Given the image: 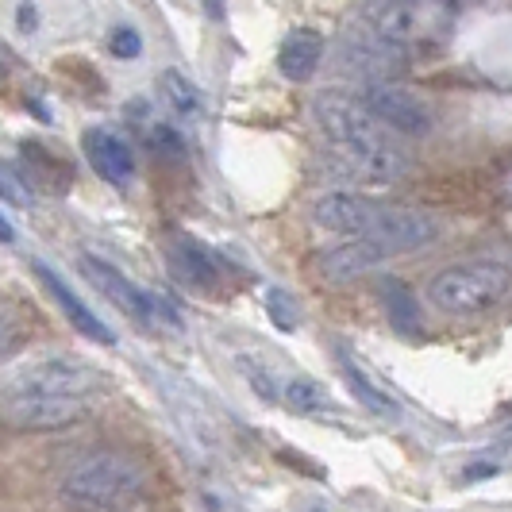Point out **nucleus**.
Listing matches in <instances>:
<instances>
[{
    "instance_id": "nucleus-19",
    "label": "nucleus",
    "mask_w": 512,
    "mask_h": 512,
    "mask_svg": "<svg viewBox=\"0 0 512 512\" xmlns=\"http://www.w3.org/2000/svg\"><path fill=\"white\" fill-rule=\"evenodd\" d=\"M285 405L293 412H328L332 409V393L316 378H289L285 382Z\"/></svg>"
},
{
    "instance_id": "nucleus-6",
    "label": "nucleus",
    "mask_w": 512,
    "mask_h": 512,
    "mask_svg": "<svg viewBox=\"0 0 512 512\" xmlns=\"http://www.w3.org/2000/svg\"><path fill=\"white\" fill-rule=\"evenodd\" d=\"M362 104L370 108V116L382 124L389 135H409L420 139L432 131V108L420 101L412 89L397 85V81H378V85H362Z\"/></svg>"
},
{
    "instance_id": "nucleus-20",
    "label": "nucleus",
    "mask_w": 512,
    "mask_h": 512,
    "mask_svg": "<svg viewBox=\"0 0 512 512\" xmlns=\"http://www.w3.org/2000/svg\"><path fill=\"white\" fill-rule=\"evenodd\" d=\"M239 374L251 382V389H255L262 401H282L285 397V385H278V378H274V366H266L262 359H255V355H239Z\"/></svg>"
},
{
    "instance_id": "nucleus-18",
    "label": "nucleus",
    "mask_w": 512,
    "mask_h": 512,
    "mask_svg": "<svg viewBox=\"0 0 512 512\" xmlns=\"http://www.w3.org/2000/svg\"><path fill=\"white\" fill-rule=\"evenodd\" d=\"M158 85H162V97H166V104L174 108V116H181V120H193V116L201 112V93H197L193 77H185L181 70H166V74L158 77Z\"/></svg>"
},
{
    "instance_id": "nucleus-7",
    "label": "nucleus",
    "mask_w": 512,
    "mask_h": 512,
    "mask_svg": "<svg viewBox=\"0 0 512 512\" xmlns=\"http://www.w3.org/2000/svg\"><path fill=\"white\" fill-rule=\"evenodd\" d=\"M343 66L355 70L366 85L393 81V74L405 66V43H393V39H385L378 27L359 20V24L347 27V35H343Z\"/></svg>"
},
{
    "instance_id": "nucleus-14",
    "label": "nucleus",
    "mask_w": 512,
    "mask_h": 512,
    "mask_svg": "<svg viewBox=\"0 0 512 512\" xmlns=\"http://www.w3.org/2000/svg\"><path fill=\"white\" fill-rule=\"evenodd\" d=\"M170 258H174L178 278H185V282L197 285V289H216L220 278H224L220 258L212 255L205 243H197L193 235H178L174 247H170Z\"/></svg>"
},
{
    "instance_id": "nucleus-11",
    "label": "nucleus",
    "mask_w": 512,
    "mask_h": 512,
    "mask_svg": "<svg viewBox=\"0 0 512 512\" xmlns=\"http://www.w3.org/2000/svg\"><path fill=\"white\" fill-rule=\"evenodd\" d=\"M31 266H35L39 282L47 285V293H51L54 301H58V308H62V316H66V320L74 324L77 332L89 335V339H93V343H101V347H112V343H116V335H112V328H108V324H104L101 316H97L93 308L85 305L81 297H77L74 289H70V282H66V278H58V270H51V266H47V262H39V258H35Z\"/></svg>"
},
{
    "instance_id": "nucleus-13",
    "label": "nucleus",
    "mask_w": 512,
    "mask_h": 512,
    "mask_svg": "<svg viewBox=\"0 0 512 512\" xmlns=\"http://www.w3.org/2000/svg\"><path fill=\"white\" fill-rule=\"evenodd\" d=\"M324 62V35L316 27H293L278 47V70L289 81H308Z\"/></svg>"
},
{
    "instance_id": "nucleus-12",
    "label": "nucleus",
    "mask_w": 512,
    "mask_h": 512,
    "mask_svg": "<svg viewBox=\"0 0 512 512\" xmlns=\"http://www.w3.org/2000/svg\"><path fill=\"white\" fill-rule=\"evenodd\" d=\"M85 405L77 401H4V420L20 432H54V428H70L81 420Z\"/></svg>"
},
{
    "instance_id": "nucleus-2",
    "label": "nucleus",
    "mask_w": 512,
    "mask_h": 512,
    "mask_svg": "<svg viewBox=\"0 0 512 512\" xmlns=\"http://www.w3.org/2000/svg\"><path fill=\"white\" fill-rule=\"evenodd\" d=\"M58 493L74 512H128L143 497V474L124 455L93 451L62 474Z\"/></svg>"
},
{
    "instance_id": "nucleus-1",
    "label": "nucleus",
    "mask_w": 512,
    "mask_h": 512,
    "mask_svg": "<svg viewBox=\"0 0 512 512\" xmlns=\"http://www.w3.org/2000/svg\"><path fill=\"white\" fill-rule=\"evenodd\" d=\"M316 120H320V131L328 135V143L370 185H393L409 170V158L397 147V139L370 116V108L355 93L324 89L316 97Z\"/></svg>"
},
{
    "instance_id": "nucleus-8",
    "label": "nucleus",
    "mask_w": 512,
    "mask_h": 512,
    "mask_svg": "<svg viewBox=\"0 0 512 512\" xmlns=\"http://www.w3.org/2000/svg\"><path fill=\"white\" fill-rule=\"evenodd\" d=\"M389 205L362 197V193H328L312 205V220L316 228L332 231V235H347V239H366L382 228Z\"/></svg>"
},
{
    "instance_id": "nucleus-21",
    "label": "nucleus",
    "mask_w": 512,
    "mask_h": 512,
    "mask_svg": "<svg viewBox=\"0 0 512 512\" xmlns=\"http://www.w3.org/2000/svg\"><path fill=\"white\" fill-rule=\"evenodd\" d=\"M143 139H147V147L158 154H166V158H181L185 154V139H181V131L170 124V120H158V116H147V124H143Z\"/></svg>"
},
{
    "instance_id": "nucleus-4",
    "label": "nucleus",
    "mask_w": 512,
    "mask_h": 512,
    "mask_svg": "<svg viewBox=\"0 0 512 512\" xmlns=\"http://www.w3.org/2000/svg\"><path fill=\"white\" fill-rule=\"evenodd\" d=\"M97 389V370L74 355H39L16 366L4 382V401H77Z\"/></svg>"
},
{
    "instance_id": "nucleus-22",
    "label": "nucleus",
    "mask_w": 512,
    "mask_h": 512,
    "mask_svg": "<svg viewBox=\"0 0 512 512\" xmlns=\"http://www.w3.org/2000/svg\"><path fill=\"white\" fill-rule=\"evenodd\" d=\"M266 312H270V320H274L282 332H293V328H297V320H301L297 301H293L285 289H270V293H266Z\"/></svg>"
},
{
    "instance_id": "nucleus-16",
    "label": "nucleus",
    "mask_w": 512,
    "mask_h": 512,
    "mask_svg": "<svg viewBox=\"0 0 512 512\" xmlns=\"http://www.w3.org/2000/svg\"><path fill=\"white\" fill-rule=\"evenodd\" d=\"M420 12H424L420 4H366L362 8V20L370 27H378L385 39H393V43H409Z\"/></svg>"
},
{
    "instance_id": "nucleus-23",
    "label": "nucleus",
    "mask_w": 512,
    "mask_h": 512,
    "mask_svg": "<svg viewBox=\"0 0 512 512\" xmlns=\"http://www.w3.org/2000/svg\"><path fill=\"white\" fill-rule=\"evenodd\" d=\"M108 51L116 54L120 62H135L143 54V39H139V31L131 24H116L108 31Z\"/></svg>"
},
{
    "instance_id": "nucleus-5",
    "label": "nucleus",
    "mask_w": 512,
    "mask_h": 512,
    "mask_svg": "<svg viewBox=\"0 0 512 512\" xmlns=\"http://www.w3.org/2000/svg\"><path fill=\"white\" fill-rule=\"evenodd\" d=\"M77 266H81L85 282L93 285L101 297H108V301L120 308V312H128L135 324H147V328H151V324H158L162 316H166V320H174V324H181V316L170 308V301H158L154 293L139 289L128 274H120V270H116V266H108L104 258L81 255V258H77Z\"/></svg>"
},
{
    "instance_id": "nucleus-10",
    "label": "nucleus",
    "mask_w": 512,
    "mask_h": 512,
    "mask_svg": "<svg viewBox=\"0 0 512 512\" xmlns=\"http://www.w3.org/2000/svg\"><path fill=\"white\" fill-rule=\"evenodd\" d=\"M389 258L393 255L385 251L382 243H374V239H347V243H335L328 251H320V255L312 258V266H316V274L324 282L347 285L355 282V278H362L366 270L389 262Z\"/></svg>"
},
{
    "instance_id": "nucleus-17",
    "label": "nucleus",
    "mask_w": 512,
    "mask_h": 512,
    "mask_svg": "<svg viewBox=\"0 0 512 512\" xmlns=\"http://www.w3.org/2000/svg\"><path fill=\"white\" fill-rule=\"evenodd\" d=\"M378 293H382V305H385L389 324H393L401 335H420V305H416V297H412L409 285L397 282V278H385Z\"/></svg>"
},
{
    "instance_id": "nucleus-25",
    "label": "nucleus",
    "mask_w": 512,
    "mask_h": 512,
    "mask_svg": "<svg viewBox=\"0 0 512 512\" xmlns=\"http://www.w3.org/2000/svg\"><path fill=\"white\" fill-rule=\"evenodd\" d=\"M16 16H20V24H24V35L27 31H35V16H39V8H35V4H20V8H16Z\"/></svg>"
},
{
    "instance_id": "nucleus-9",
    "label": "nucleus",
    "mask_w": 512,
    "mask_h": 512,
    "mask_svg": "<svg viewBox=\"0 0 512 512\" xmlns=\"http://www.w3.org/2000/svg\"><path fill=\"white\" fill-rule=\"evenodd\" d=\"M81 147H85V158L89 166L97 170V178L108 181L112 189H128L135 174H139V162H135V151L131 143L112 128H89L81 135Z\"/></svg>"
},
{
    "instance_id": "nucleus-3",
    "label": "nucleus",
    "mask_w": 512,
    "mask_h": 512,
    "mask_svg": "<svg viewBox=\"0 0 512 512\" xmlns=\"http://www.w3.org/2000/svg\"><path fill=\"white\" fill-rule=\"evenodd\" d=\"M512 285V270L497 258H466L447 270H439L436 282L428 285L432 305L451 316H474L493 308Z\"/></svg>"
},
{
    "instance_id": "nucleus-15",
    "label": "nucleus",
    "mask_w": 512,
    "mask_h": 512,
    "mask_svg": "<svg viewBox=\"0 0 512 512\" xmlns=\"http://www.w3.org/2000/svg\"><path fill=\"white\" fill-rule=\"evenodd\" d=\"M339 362H343L339 370H343V378H347V385H351V393H355V397H359L362 405L374 412V416H385V420L401 416V405H397V401L385 393L382 385H378L370 374H366V370H362L359 362L351 359V351H347V347H339Z\"/></svg>"
},
{
    "instance_id": "nucleus-24",
    "label": "nucleus",
    "mask_w": 512,
    "mask_h": 512,
    "mask_svg": "<svg viewBox=\"0 0 512 512\" xmlns=\"http://www.w3.org/2000/svg\"><path fill=\"white\" fill-rule=\"evenodd\" d=\"M201 505H205V512H243V505L231 497L228 489H201Z\"/></svg>"
}]
</instances>
